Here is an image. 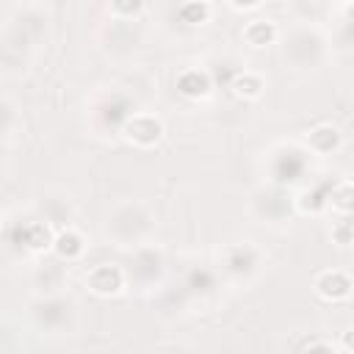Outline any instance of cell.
I'll use <instances>...</instances> for the list:
<instances>
[{"label":"cell","mask_w":354,"mask_h":354,"mask_svg":"<svg viewBox=\"0 0 354 354\" xmlns=\"http://www.w3.org/2000/svg\"><path fill=\"white\" fill-rule=\"evenodd\" d=\"M332 205L343 213L351 210V183H340L337 188H332Z\"/></svg>","instance_id":"cell-11"},{"label":"cell","mask_w":354,"mask_h":354,"mask_svg":"<svg viewBox=\"0 0 354 354\" xmlns=\"http://www.w3.org/2000/svg\"><path fill=\"white\" fill-rule=\"evenodd\" d=\"M177 91H180L183 97H188V100L207 97V91H210V77H207L205 72H199V69H185V72H180V77H177Z\"/></svg>","instance_id":"cell-4"},{"label":"cell","mask_w":354,"mask_h":354,"mask_svg":"<svg viewBox=\"0 0 354 354\" xmlns=\"http://www.w3.org/2000/svg\"><path fill=\"white\" fill-rule=\"evenodd\" d=\"M307 144H310V149H315V152H332V149H337V144H340V133H337V127H332V124H318V127H313L310 133H307Z\"/></svg>","instance_id":"cell-5"},{"label":"cell","mask_w":354,"mask_h":354,"mask_svg":"<svg viewBox=\"0 0 354 354\" xmlns=\"http://www.w3.org/2000/svg\"><path fill=\"white\" fill-rule=\"evenodd\" d=\"M315 293L326 301H340L351 293V277L346 271H337V268L321 271L315 277Z\"/></svg>","instance_id":"cell-2"},{"label":"cell","mask_w":354,"mask_h":354,"mask_svg":"<svg viewBox=\"0 0 354 354\" xmlns=\"http://www.w3.org/2000/svg\"><path fill=\"white\" fill-rule=\"evenodd\" d=\"M111 8L119 17H136L144 8V0H111Z\"/></svg>","instance_id":"cell-12"},{"label":"cell","mask_w":354,"mask_h":354,"mask_svg":"<svg viewBox=\"0 0 354 354\" xmlns=\"http://www.w3.org/2000/svg\"><path fill=\"white\" fill-rule=\"evenodd\" d=\"M243 39L252 44V47H266V44H274L277 39V25L268 22V19H254L243 28Z\"/></svg>","instance_id":"cell-8"},{"label":"cell","mask_w":354,"mask_h":354,"mask_svg":"<svg viewBox=\"0 0 354 354\" xmlns=\"http://www.w3.org/2000/svg\"><path fill=\"white\" fill-rule=\"evenodd\" d=\"M180 19L185 25H202L210 19V6L205 0H188L180 6Z\"/></svg>","instance_id":"cell-10"},{"label":"cell","mask_w":354,"mask_h":354,"mask_svg":"<svg viewBox=\"0 0 354 354\" xmlns=\"http://www.w3.org/2000/svg\"><path fill=\"white\" fill-rule=\"evenodd\" d=\"M53 230L44 224V221H33V224H28L25 227V232H22V243L30 249V252H47L50 246H53Z\"/></svg>","instance_id":"cell-6"},{"label":"cell","mask_w":354,"mask_h":354,"mask_svg":"<svg viewBox=\"0 0 354 354\" xmlns=\"http://www.w3.org/2000/svg\"><path fill=\"white\" fill-rule=\"evenodd\" d=\"M86 285H88V290L97 293V296H113V293H119V290L124 288V271H122L119 266H111V263L97 266V268L88 271Z\"/></svg>","instance_id":"cell-1"},{"label":"cell","mask_w":354,"mask_h":354,"mask_svg":"<svg viewBox=\"0 0 354 354\" xmlns=\"http://www.w3.org/2000/svg\"><path fill=\"white\" fill-rule=\"evenodd\" d=\"M232 91H235V97L254 100V97H260V91H263V77L254 75V72H241V75H235V80H232Z\"/></svg>","instance_id":"cell-9"},{"label":"cell","mask_w":354,"mask_h":354,"mask_svg":"<svg viewBox=\"0 0 354 354\" xmlns=\"http://www.w3.org/2000/svg\"><path fill=\"white\" fill-rule=\"evenodd\" d=\"M299 348H332V343H326V340H307Z\"/></svg>","instance_id":"cell-15"},{"label":"cell","mask_w":354,"mask_h":354,"mask_svg":"<svg viewBox=\"0 0 354 354\" xmlns=\"http://www.w3.org/2000/svg\"><path fill=\"white\" fill-rule=\"evenodd\" d=\"M124 133H127V138H130L133 144H138V147H152V144L160 141L163 124H160L155 116L141 113V116H133V119L124 124Z\"/></svg>","instance_id":"cell-3"},{"label":"cell","mask_w":354,"mask_h":354,"mask_svg":"<svg viewBox=\"0 0 354 354\" xmlns=\"http://www.w3.org/2000/svg\"><path fill=\"white\" fill-rule=\"evenodd\" d=\"M260 3H263V0H230L232 8H243V11H246V8H257Z\"/></svg>","instance_id":"cell-14"},{"label":"cell","mask_w":354,"mask_h":354,"mask_svg":"<svg viewBox=\"0 0 354 354\" xmlns=\"http://www.w3.org/2000/svg\"><path fill=\"white\" fill-rule=\"evenodd\" d=\"M53 249H55L58 257H64V260H75V257L83 254L86 243H83V238H80L75 230H64V232H58V235L53 238Z\"/></svg>","instance_id":"cell-7"},{"label":"cell","mask_w":354,"mask_h":354,"mask_svg":"<svg viewBox=\"0 0 354 354\" xmlns=\"http://www.w3.org/2000/svg\"><path fill=\"white\" fill-rule=\"evenodd\" d=\"M332 238L340 243V246H346V243H351V224L348 221H340L335 230H332Z\"/></svg>","instance_id":"cell-13"}]
</instances>
